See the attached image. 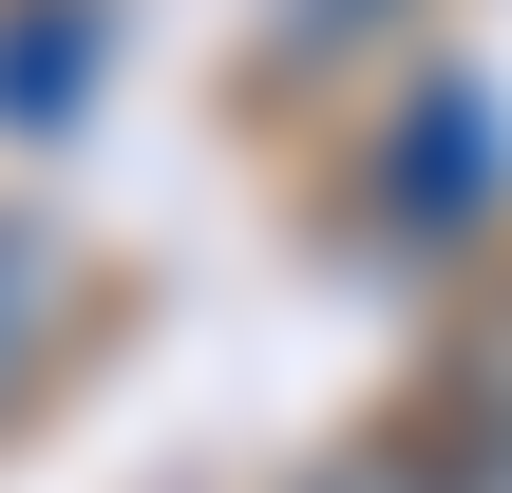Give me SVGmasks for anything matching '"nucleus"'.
<instances>
[{
  "label": "nucleus",
  "mask_w": 512,
  "mask_h": 493,
  "mask_svg": "<svg viewBox=\"0 0 512 493\" xmlns=\"http://www.w3.org/2000/svg\"><path fill=\"white\" fill-rule=\"evenodd\" d=\"M76 38H95V19H19V38H0V114H76Z\"/></svg>",
  "instance_id": "1"
}]
</instances>
